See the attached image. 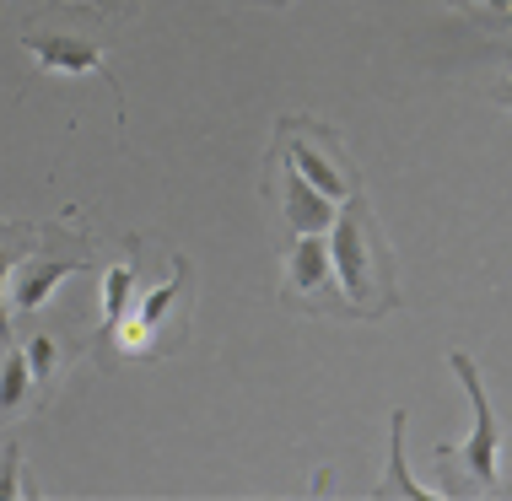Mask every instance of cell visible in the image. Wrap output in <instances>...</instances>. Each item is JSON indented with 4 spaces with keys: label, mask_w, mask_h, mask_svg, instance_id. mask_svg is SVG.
Instances as JSON below:
<instances>
[{
    "label": "cell",
    "mask_w": 512,
    "mask_h": 501,
    "mask_svg": "<svg viewBox=\"0 0 512 501\" xmlns=\"http://www.w3.org/2000/svg\"><path fill=\"white\" fill-rule=\"evenodd\" d=\"M329 270L345 291V313L378 318L383 308H394L389 248H383L378 221L356 189L345 194V205H335V221H329Z\"/></svg>",
    "instance_id": "cell-1"
},
{
    "label": "cell",
    "mask_w": 512,
    "mask_h": 501,
    "mask_svg": "<svg viewBox=\"0 0 512 501\" xmlns=\"http://www.w3.org/2000/svg\"><path fill=\"white\" fill-rule=\"evenodd\" d=\"M448 367H453V378H459L464 399H469V437L459 448H437L442 496H464V491L496 496L502 491V421H496V405H491L486 383H480L475 356L448 351Z\"/></svg>",
    "instance_id": "cell-2"
},
{
    "label": "cell",
    "mask_w": 512,
    "mask_h": 501,
    "mask_svg": "<svg viewBox=\"0 0 512 501\" xmlns=\"http://www.w3.org/2000/svg\"><path fill=\"white\" fill-rule=\"evenodd\" d=\"M22 49L33 54L44 71H60V76H103L108 92L124 97L119 76L108 71V60H103V49H98V38L71 33V27H33V33L22 38Z\"/></svg>",
    "instance_id": "cell-3"
},
{
    "label": "cell",
    "mask_w": 512,
    "mask_h": 501,
    "mask_svg": "<svg viewBox=\"0 0 512 501\" xmlns=\"http://www.w3.org/2000/svg\"><path fill=\"white\" fill-rule=\"evenodd\" d=\"M76 270H81L76 254H27V259H17V270H11V308L38 313L54 297V286Z\"/></svg>",
    "instance_id": "cell-4"
},
{
    "label": "cell",
    "mask_w": 512,
    "mask_h": 501,
    "mask_svg": "<svg viewBox=\"0 0 512 501\" xmlns=\"http://www.w3.org/2000/svg\"><path fill=\"white\" fill-rule=\"evenodd\" d=\"M405 426H410V415L394 410V415H389V464H383V480L372 485V501H437V496H442V491H432V485H421V480L410 475Z\"/></svg>",
    "instance_id": "cell-5"
},
{
    "label": "cell",
    "mask_w": 512,
    "mask_h": 501,
    "mask_svg": "<svg viewBox=\"0 0 512 501\" xmlns=\"http://www.w3.org/2000/svg\"><path fill=\"white\" fill-rule=\"evenodd\" d=\"M281 221L292 232H329V221H335V200L318 194L292 162H286V173H281Z\"/></svg>",
    "instance_id": "cell-6"
},
{
    "label": "cell",
    "mask_w": 512,
    "mask_h": 501,
    "mask_svg": "<svg viewBox=\"0 0 512 501\" xmlns=\"http://www.w3.org/2000/svg\"><path fill=\"white\" fill-rule=\"evenodd\" d=\"M275 135H281L286 162H292V167H297L302 178H308V184H313L318 194H329V200H345V194H351V178H345L340 167L329 162V157H324V151H318L313 141H292L286 130H275Z\"/></svg>",
    "instance_id": "cell-7"
},
{
    "label": "cell",
    "mask_w": 512,
    "mask_h": 501,
    "mask_svg": "<svg viewBox=\"0 0 512 501\" xmlns=\"http://www.w3.org/2000/svg\"><path fill=\"white\" fill-rule=\"evenodd\" d=\"M286 264H292V275H286V286L292 291H329V281H335V270H329V238L324 232H297L292 254H286Z\"/></svg>",
    "instance_id": "cell-8"
},
{
    "label": "cell",
    "mask_w": 512,
    "mask_h": 501,
    "mask_svg": "<svg viewBox=\"0 0 512 501\" xmlns=\"http://www.w3.org/2000/svg\"><path fill=\"white\" fill-rule=\"evenodd\" d=\"M38 248V227H17L0 221V345H11V313H6V281L17 270V259H27Z\"/></svg>",
    "instance_id": "cell-9"
},
{
    "label": "cell",
    "mask_w": 512,
    "mask_h": 501,
    "mask_svg": "<svg viewBox=\"0 0 512 501\" xmlns=\"http://www.w3.org/2000/svg\"><path fill=\"white\" fill-rule=\"evenodd\" d=\"M135 291H141V270H135V243H130V259L103 275V329L98 334H108L124 313L135 308Z\"/></svg>",
    "instance_id": "cell-10"
},
{
    "label": "cell",
    "mask_w": 512,
    "mask_h": 501,
    "mask_svg": "<svg viewBox=\"0 0 512 501\" xmlns=\"http://www.w3.org/2000/svg\"><path fill=\"white\" fill-rule=\"evenodd\" d=\"M184 286H189V264L184 259H173V275H168V281H162L157 291H146V297H135V318H141V324L151 329V334H157L162 324H168V313L178 308V297H184Z\"/></svg>",
    "instance_id": "cell-11"
},
{
    "label": "cell",
    "mask_w": 512,
    "mask_h": 501,
    "mask_svg": "<svg viewBox=\"0 0 512 501\" xmlns=\"http://www.w3.org/2000/svg\"><path fill=\"white\" fill-rule=\"evenodd\" d=\"M33 394V372H27V356L22 351H6L0 356V426L22 410V399Z\"/></svg>",
    "instance_id": "cell-12"
},
{
    "label": "cell",
    "mask_w": 512,
    "mask_h": 501,
    "mask_svg": "<svg viewBox=\"0 0 512 501\" xmlns=\"http://www.w3.org/2000/svg\"><path fill=\"white\" fill-rule=\"evenodd\" d=\"M22 356H27V372H33V383H49L54 372H60V345H54L49 334H33Z\"/></svg>",
    "instance_id": "cell-13"
},
{
    "label": "cell",
    "mask_w": 512,
    "mask_h": 501,
    "mask_svg": "<svg viewBox=\"0 0 512 501\" xmlns=\"http://www.w3.org/2000/svg\"><path fill=\"white\" fill-rule=\"evenodd\" d=\"M11 496H33V485H27V475H22V448L17 442L0 448V501H11Z\"/></svg>",
    "instance_id": "cell-14"
},
{
    "label": "cell",
    "mask_w": 512,
    "mask_h": 501,
    "mask_svg": "<svg viewBox=\"0 0 512 501\" xmlns=\"http://www.w3.org/2000/svg\"><path fill=\"white\" fill-rule=\"evenodd\" d=\"M135 6H141V0H81V6H71V11H87V17H103V22L114 17L119 22V17H130Z\"/></svg>",
    "instance_id": "cell-15"
},
{
    "label": "cell",
    "mask_w": 512,
    "mask_h": 501,
    "mask_svg": "<svg viewBox=\"0 0 512 501\" xmlns=\"http://www.w3.org/2000/svg\"><path fill=\"white\" fill-rule=\"evenodd\" d=\"M453 6L475 11V17H496V22H502L507 11H512V0H453Z\"/></svg>",
    "instance_id": "cell-16"
},
{
    "label": "cell",
    "mask_w": 512,
    "mask_h": 501,
    "mask_svg": "<svg viewBox=\"0 0 512 501\" xmlns=\"http://www.w3.org/2000/svg\"><path fill=\"white\" fill-rule=\"evenodd\" d=\"M502 108L512 114V54H507V76H502Z\"/></svg>",
    "instance_id": "cell-17"
},
{
    "label": "cell",
    "mask_w": 512,
    "mask_h": 501,
    "mask_svg": "<svg viewBox=\"0 0 512 501\" xmlns=\"http://www.w3.org/2000/svg\"><path fill=\"white\" fill-rule=\"evenodd\" d=\"M507 22H512V11H507Z\"/></svg>",
    "instance_id": "cell-18"
}]
</instances>
